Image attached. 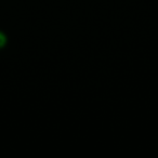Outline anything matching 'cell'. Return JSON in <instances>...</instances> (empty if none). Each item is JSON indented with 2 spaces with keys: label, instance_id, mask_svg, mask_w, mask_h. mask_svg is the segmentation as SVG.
I'll use <instances>...</instances> for the list:
<instances>
[{
  "label": "cell",
  "instance_id": "6da1fadb",
  "mask_svg": "<svg viewBox=\"0 0 158 158\" xmlns=\"http://www.w3.org/2000/svg\"><path fill=\"white\" fill-rule=\"evenodd\" d=\"M6 44V36L0 33V47H3Z\"/></svg>",
  "mask_w": 158,
  "mask_h": 158
}]
</instances>
